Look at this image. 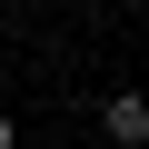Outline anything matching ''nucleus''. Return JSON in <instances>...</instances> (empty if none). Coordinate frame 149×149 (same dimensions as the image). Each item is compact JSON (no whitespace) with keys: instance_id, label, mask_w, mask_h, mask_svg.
<instances>
[{"instance_id":"f257e3e1","label":"nucleus","mask_w":149,"mask_h":149,"mask_svg":"<svg viewBox=\"0 0 149 149\" xmlns=\"http://www.w3.org/2000/svg\"><path fill=\"white\" fill-rule=\"evenodd\" d=\"M100 129H109L119 149H149V90H109V100H100Z\"/></svg>"},{"instance_id":"7ed1b4c3","label":"nucleus","mask_w":149,"mask_h":149,"mask_svg":"<svg viewBox=\"0 0 149 149\" xmlns=\"http://www.w3.org/2000/svg\"><path fill=\"white\" fill-rule=\"evenodd\" d=\"M40 10H60V0H40Z\"/></svg>"},{"instance_id":"f03ea898","label":"nucleus","mask_w":149,"mask_h":149,"mask_svg":"<svg viewBox=\"0 0 149 149\" xmlns=\"http://www.w3.org/2000/svg\"><path fill=\"white\" fill-rule=\"evenodd\" d=\"M0 149H20V119H10V109H0Z\"/></svg>"}]
</instances>
